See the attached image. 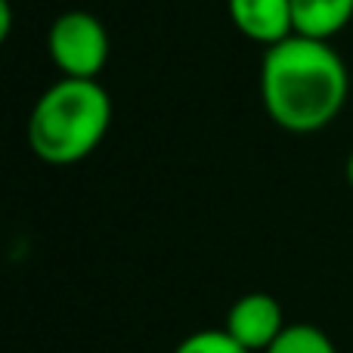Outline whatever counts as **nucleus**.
<instances>
[{
  "mask_svg": "<svg viewBox=\"0 0 353 353\" xmlns=\"http://www.w3.org/2000/svg\"><path fill=\"white\" fill-rule=\"evenodd\" d=\"M347 93V65L332 41L292 34L263 53L261 103L276 128L288 134L329 128L341 115Z\"/></svg>",
  "mask_w": 353,
  "mask_h": 353,
  "instance_id": "1",
  "label": "nucleus"
},
{
  "mask_svg": "<svg viewBox=\"0 0 353 353\" xmlns=\"http://www.w3.org/2000/svg\"><path fill=\"white\" fill-rule=\"evenodd\" d=\"M109 124L112 97L99 81L59 78L31 105L28 146L47 165H78L99 149Z\"/></svg>",
  "mask_w": 353,
  "mask_h": 353,
  "instance_id": "2",
  "label": "nucleus"
},
{
  "mask_svg": "<svg viewBox=\"0 0 353 353\" xmlns=\"http://www.w3.org/2000/svg\"><path fill=\"white\" fill-rule=\"evenodd\" d=\"M47 50L62 78L97 81L109 62V31L93 12L65 10L50 25Z\"/></svg>",
  "mask_w": 353,
  "mask_h": 353,
  "instance_id": "3",
  "label": "nucleus"
},
{
  "mask_svg": "<svg viewBox=\"0 0 353 353\" xmlns=\"http://www.w3.org/2000/svg\"><path fill=\"white\" fill-rule=\"evenodd\" d=\"M285 313H282L279 301L267 292H248L242 298L232 301L230 313H226L223 329L242 344L245 350L257 353L267 350L285 329Z\"/></svg>",
  "mask_w": 353,
  "mask_h": 353,
  "instance_id": "4",
  "label": "nucleus"
},
{
  "mask_svg": "<svg viewBox=\"0 0 353 353\" xmlns=\"http://www.w3.org/2000/svg\"><path fill=\"white\" fill-rule=\"evenodd\" d=\"M226 6L236 31L254 43L273 47L294 34L292 0H226Z\"/></svg>",
  "mask_w": 353,
  "mask_h": 353,
  "instance_id": "5",
  "label": "nucleus"
},
{
  "mask_svg": "<svg viewBox=\"0 0 353 353\" xmlns=\"http://www.w3.org/2000/svg\"><path fill=\"white\" fill-rule=\"evenodd\" d=\"M294 34L332 41L353 19V0H292Z\"/></svg>",
  "mask_w": 353,
  "mask_h": 353,
  "instance_id": "6",
  "label": "nucleus"
},
{
  "mask_svg": "<svg viewBox=\"0 0 353 353\" xmlns=\"http://www.w3.org/2000/svg\"><path fill=\"white\" fill-rule=\"evenodd\" d=\"M263 353H338L335 341L313 323H292Z\"/></svg>",
  "mask_w": 353,
  "mask_h": 353,
  "instance_id": "7",
  "label": "nucleus"
},
{
  "mask_svg": "<svg viewBox=\"0 0 353 353\" xmlns=\"http://www.w3.org/2000/svg\"><path fill=\"white\" fill-rule=\"evenodd\" d=\"M174 353H251L226 329H199L176 344Z\"/></svg>",
  "mask_w": 353,
  "mask_h": 353,
  "instance_id": "8",
  "label": "nucleus"
},
{
  "mask_svg": "<svg viewBox=\"0 0 353 353\" xmlns=\"http://www.w3.org/2000/svg\"><path fill=\"white\" fill-rule=\"evenodd\" d=\"M10 31H12V3L10 0H0V47L6 43Z\"/></svg>",
  "mask_w": 353,
  "mask_h": 353,
  "instance_id": "9",
  "label": "nucleus"
},
{
  "mask_svg": "<svg viewBox=\"0 0 353 353\" xmlns=\"http://www.w3.org/2000/svg\"><path fill=\"white\" fill-rule=\"evenodd\" d=\"M347 183L353 186V152H350V159H347Z\"/></svg>",
  "mask_w": 353,
  "mask_h": 353,
  "instance_id": "10",
  "label": "nucleus"
}]
</instances>
